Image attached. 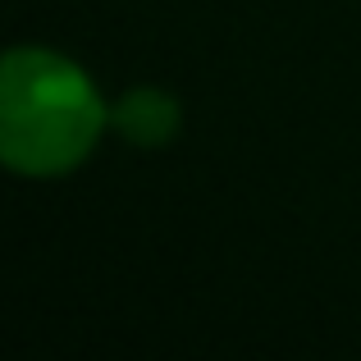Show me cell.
Instances as JSON below:
<instances>
[{
	"label": "cell",
	"mask_w": 361,
	"mask_h": 361,
	"mask_svg": "<svg viewBox=\"0 0 361 361\" xmlns=\"http://www.w3.org/2000/svg\"><path fill=\"white\" fill-rule=\"evenodd\" d=\"M106 110L92 82L51 51H9L0 73V151L23 174H60L92 151Z\"/></svg>",
	"instance_id": "cell-1"
},
{
	"label": "cell",
	"mask_w": 361,
	"mask_h": 361,
	"mask_svg": "<svg viewBox=\"0 0 361 361\" xmlns=\"http://www.w3.org/2000/svg\"><path fill=\"white\" fill-rule=\"evenodd\" d=\"M115 123L137 147H160L178 123V106H174V97H165L156 87H137L115 106Z\"/></svg>",
	"instance_id": "cell-2"
}]
</instances>
